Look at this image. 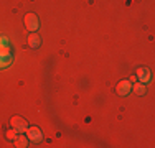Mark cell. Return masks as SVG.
I'll return each instance as SVG.
<instances>
[{
    "label": "cell",
    "instance_id": "6da1fadb",
    "mask_svg": "<svg viewBox=\"0 0 155 148\" xmlns=\"http://www.w3.org/2000/svg\"><path fill=\"white\" fill-rule=\"evenodd\" d=\"M25 27H27L30 31H35V30L40 28V21H38V17L35 13H28L25 17Z\"/></svg>",
    "mask_w": 155,
    "mask_h": 148
},
{
    "label": "cell",
    "instance_id": "8fae6325",
    "mask_svg": "<svg viewBox=\"0 0 155 148\" xmlns=\"http://www.w3.org/2000/svg\"><path fill=\"white\" fill-rule=\"evenodd\" d=\"M7 138H8V140H15L17 138V133L13 130H8V132H7Z\"/></svg>",
    "mask_w": 155,
    "mask_h": 148
},
{
    "label": "cell",
    "instance_id": "8992f818",
    "mask_svg": "<svg viewBox=\"0 0 155 148\" xmlns=\"http://www.w3.org/2000/svg\"><path fill=\"white\" fill-rule=\"evenodd\" d=\"M135 79H140L142 82H149L150 81V71L147 68H140L137 71V77Z\"/></svg>",
    "mask_w": 155,
    "mask_h": 148
},
{
    "label": "cell",
    "instance_id": "5b68a950",
    "mask_svg": "<svg viewBox=\"0 0 155 148\" xmlns=\"http://www.w3.org/2000/svg\"><path fill=\"white\" fill-rule=\"evenodd\" d=\"M130 81H122V82H119L117 84V92H119L120 95H127L129 92H130Z\"/></svg>",
    "mask_w": 155,
    "mask_h": 148
},
{
    "label": "cell",
    "instance_id": "3957f363",
    "mask_svg": "<svg viewBox=\"0 0 155 148\" xmlns=\"http://www.w3.org/2000/svg\"><path fill=\"white\" fill-rule=\"evenodd\" d=\"M12 63V54L8 50H0V69H5Z\"/></svg>",
    "mask_w": 155,
    "mask_h": 148
},
{
    "label": "cell",
    "instance_id": "9c48e42d",
    "mask_svg": "<svg viewBox=\"0 0 155 148\" xmlns=\"http://www.w3.org/2000/svg\"><path fill=\"white\" fill-rule=\"evenodd\" d=\"M0 50H8V40L5 36H0Z\"/></svg>",
    "mask_w": 155,
    "mask_h": 148
},
{
    "label": "cell",
    "instance_id": "52a82bcc",
    "mask_svg": "<svg viewBox=\"0 0 155 148\" xmlns=\"http://www.w3.org/2000/svg\"><path fill=\"white\" fill-rule=\"evenodd\" d=\"M15 146H18V148H23V146H27L28 145V140H27V137H17L15 140Z\"/></svg>",
    "mask_w": 155,
    "mask_h": 148
},
{
    "label": "cell",
    "instance_id": "ba28073f",
    "mask_svg": "<svg viewBox=\"0 0 155 148\" xmlns=\"http://www.w3.org/2000/svg\"><path fill=\"white\" fill-rule=\"evenodd\" d=\"M28 44H30L31 48H38V44H40V36L31 35L30 38H28Z\"/></svg>",
    "mask_w": 155,
    "mask_h": 148
},
{
    "label": "cell",
    "instance_id": "30bf717a",
    "mask_svg": "<svg viewBox=\"0 0 155 148\" xmlns=\"http://www.w3.org/2000/svg\"><path fill=\"white\" fill-rule=\"evenodd\" d=\"M134 91L137 92L139 95H142V94H145V86H142V84H135V86H134Z\"/></svg>",
    "mask_w": 155,
    "mask_h": 148
},
{
    "label": "cell",
    "instance_id": "7a4b0ae2",
    "mask_svg": "<svg viewBox=\"0 0 155 148\" xmlns=\"http://www.w3.org/2000/svg\"><path fill=\"white\" fill-rule=\"evenodd\" d=\"M12 127L15 132H27L28 124H27V120L21 118V117H13L12 118Z\"/></svg>",
    "mask_w": 155,
    "mask_h": 148
},
{
    "label": "cell",
    "instance_id": "277c9868",
    "mask_svg": "<svg viewBox=\"0 0 155 148\" xmlns=\"http://www.w3.org/2000/svg\"><path fill=\"white\" fill-rule=\"evenodd\" d=\"M27 137L33 142H38V140H41V132H40V128L36 127H31V128H27Z\"/></svg>",
    "mask_w": 155,
    "mask_h": 148
}]
</instances>
